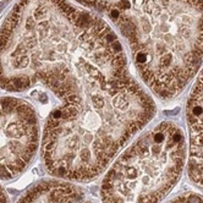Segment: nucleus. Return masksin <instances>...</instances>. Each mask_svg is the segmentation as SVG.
<instances>
[{
    "instance_id": "obj_5",
    "label": "nucleus",
    "mask_w": 203,
    "mask_h": 203,
    "mask_svg": "<svg viewBox=\"0 0 203 203\" xmlns=\"http://www.w3.org/2000/svg\"><path fill=\"white\" fill-rule=\"evenodd\" d=\"M17 203H94L76 185L65 181H42L31 187Z\"/></svg>"
},
{
    "instance_id": "obj_2",
    "label": "nucleus",
    "mask_w": 203,
    "mask_h": 203,
    "mask_svg": "<svg viewBox=\"0 0 203 203\" xmlns=\"http://www.w3.org/2000/svg\"><path fill=\"white\" fill-rule=\"evenodd\" d=\"M104 14L132 50L143 82L176 98L203 61V0H77Z\"/></svg>"
},
{
    "instance_id": "obj_4",
    "label": "nucleus",
    "mask_w": 203,
    "mask_h": 203,
    "mask_svg": "<svg viewBox=\"0 0 203 203\" xmlns=\"http://www.w3.org/2000/svg\"><path fill=\"white\" fill-rule=\"evenodd\" d=\"M39 146L36 111L27 102L0 98V180L18 176L31 164Z\"/></svg>"
},
{
    "instance_id": "obj_3",
    "label": "nucleus",
    "mask_w": 203,
    "mask_h": 203,
    "mask_svg": "<svg viewBox=\"0 0 203 203\" xmlns=\"http://www.w3.org/2000/svg\"><path fill=\"white\" fill-rule=\"evenodd\" d=\"M186 158L182 130L157 125L114 162L100 185L103 203H159L181 176Z\"/></svg>"
},
{
    "instance_id": "obj_1",
    "label": "nucleus",
    "mask_w": 203,
    "mask_h": 203,
    "mask_svg": "<svg viewBox=\"0 0 203 203\" xmlns=\"http://www.w3.org/2000/svg\"><path fill=\"white\" fill-rule=\"evenodd\" d=\"M37 83L61 102L42 140L44 167L59 179L98 177L155 114L109 25L66 0L30 5L0 48V87L22 92Z\"/></svg>"
},
{
    "instance_id": "obj_9",
    "label": "nucleus",
    "mask_w": 203,
    "mask_h": 203,
    "mask_svg": "<svg viewBox=\"0 0 203 203\" xmlns=\"http://www.w3.org/2000/svg\"><path fill=\"white\" fill-rule=\"evenodd\" d=\"M0 203H9V199H8V196L3 189V186L0 185Z\"/></svg>"
},
{
    "instance_id": "obj_8",
    "label": "nucleus",
    "mask_w": 203,
    "mask_h": 203,
    "mask_svg": "<svg viewBox=\"0 0 203 203\" xmlns=\"http://www.w3.org/2000/svg\"><path fill=\"white\" fill-rule=\"evenodd\" d=\"M170 203H203V197L191 193V195H184L175 198Z\"/></svg>"
},
{
    "instance_id": "obj_6",
    "label": "nucleus",
    "mask_w": 203,
    "mask_h": 203,
    "mask_svg": "<svg viewBox=\"0 0 203 203\" xmlns=\"http://www.w3.org/2000/svg\"><path fill=\"white\" fill-rule=\"evenodd\" d=\"M186 120L191 135L203 132V70L193 84L187 99Z\"/></svg>"
},
{
    "instance_id": "obj_7",
    "label": "nucleus",
    "mask_w": 203,
    "mask_h": 203,
    "mask_svg": "<svg viewBox=\"0 0 203 203\" xmlns=\"http://www.w3.org/2000/svg\"><path fill=\"white\" fill-rule=\"evenodd\" d=\"M189 176L203 189V132L191 135Z\"/></svg>"
}]
</instances>
